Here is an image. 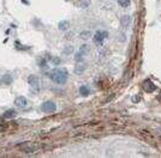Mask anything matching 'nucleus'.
<instances>
[{
	"label": "nucleus",
	"instance_id": "1",
	"mask_svg": "<svg viewBox=\"0 0 161 158\" xmlns=\"http://www.w3.org/2000/svg\"><path fill=\"white\" fill-rule=\"evenodd\" d=\"M49 78L53 80L54 83L59 84V85H63L65 84L69 79V73L65 68H55L52 72L49 73Z\"/></svg>",
	"mask_w": 161,
	"mask_h": 158
},
{
	"label": "nucleus",
	"instance_id": "2",
	"mask_svg": "<svg viewBox=\"0 0 161 158\" xmlns=\"http://www.w3.org/2000/svg\"><path fill=\"white\" fill-rule=\"evenodd\" d=\"M108 34L107 31H105V30H99V31H96L94 35V37H93V41H94V43L96 46H101L103 42H105V40L107 39Z\"/></svg>",
	"mask_w": 161,
	"mask_h": 158
},
{
	"label": "nucleus",
	"instance_id": "3",
	"mask_svg": "<svg viewBox=\"0 0 161 158\" xmlns=\"http://www.w3.org/2000/svg\"><path fill=\"white\" fill-rule=\"evenodd\" d=\"M41 110L43 113H47V114H52L57 110V104L53 101H46L41 104Z\"/></svg>",
	"mask_w": 161,
	"mask_h": 158
},
{
	"label": "nucleus",
	"instance_id": "4",
	"mask_svg": "<svg viewBox=\"0 0 161 158\" xmlns=\"http://www.w3.org/2000/svg\"><path fill=\"white\" fill-rule=\"evenodd\" d=\"M142 86H143V89H144V91L146 92H154L155 90H156V85H155L154 83L150 80V79H146L144 82H143V84H142Z\"/></svg>",
	"mask_w": 161,
	"mask_h": 158
},
{
	"label": "nucleus",
	"instance_id": "5",
	"mask_svg": "<svg viewBox=\"0 0 161 158\" xmlns=\"http://www.w3.org/2000/svg\"><path fill=\"white\" fill-rule=\"evenodd\" d=\"M14 104H16V107H18V108L24 109V108L28 107V99L24 96H19V97H17V98L14 99Z\"/></svg>",
	"mask_w": 161,
	"mask_h": 158
},
{
	"label": "nucleus",
	"instance_id": "6",
	"mask_svg": "<svg viewBox=\"0 0 161 158\" xmlns=\"http://www.w3.org/2000/svg\"><path fill=\"white\" fill-rule=\"evenodd\" d=\"M28 82H29V84L34 87H37V86L40 85V79L37 78L36 76H30L29 78H28Z\"/></svg>",
	"mask_w": 161,
	"mask_h": 158
},
{
	"label": "nucleus",
	"instance_id": "7",
	"mask_svg": "<svg viewBox=\"0 0 161 158\" xmlns=\"http://www.w3.org/2000/svg\"><path fill=\"white\" fill-rule=\"evenodd\" d=\"M16 115H17V112H16L14 109H7L6 112L4 113L3 118H14Z\"/></svg>",
	"mask_w": 161,
	"mask_h": 158
},
{
	"label": "nucleus",
	"instance_id": "8",
	"mask_svg": "<svg viewBox=\"0 0 161 158\" xmlns=\"http://www.w3.org/2000/svg\"><path fill=\"white\" fill-rule=\"evenodd\" d=\"M80 93L82 96H84V97H87L88 95H90V90H89V87L87 85H82L80 87Z\"/></svg>",
	"mask_w": 161,
	"mask_h": 158
},
{
	"label": "nucleus",
	"instance_id": "9",
	"mask_svg": "<svg viewBox=\"0 0 161 158\" xmlns=\"http://www.w3.org/2000/svg\"><path fill=\"white\" fill-rule=\"evenodd\" d=\"M69 28H70V23H69L67 20H63V22H60V23H59V29H60V30H63V31L67 30Z\"/></svg>",
	"mask_w": 161,
	"mask_h": 158
},
{
	"label": "nucleus",
	"instance_id": "10",
	"mask_svg": "<svg viewBox=\"0 0 161 158\" xmlns=\"http://www.w3.org/2000/svg\"><path fill=\"white\" fill-rule=\"evenodd\" d=\"M118 1V4L120 5L121 7H124V8H126L131 5V0H117Z\"/></svg>",
	"mask_w": 161,
	"mask_h": 158
},
{
	"label": "nucleus",
	"instance_id": "11",
	"mask_svg": "<svg viewBox=\"0 0 161 158\" xmlns=\"http://www.w3.org/2000/svg\"><path fill=\"white\" fill-rule=\"evenodd\" d=\"M84 70H86V65L84 64H80V65H77L75 67V72L76 73H82Z\"/></svg>",
	"mask_w": 161,
	"mask_h": 158
},
{
	"label": "nucleus",
	"instance_id": "12",
	"mask_svg": "<svg viewBox=\"0 0 161 158\" xmlns=\"http://www.w3.org/2000/svg\"><path fill=\"white\" fill-rule=\"evenodd\" d=\"M121 25L123 26H126L130 23V16H123L121 17Z\"/></svg>",
	"mask_w": 161,
	"mask_h": 158
},
{
	"label": "nucleus",
	"instance_id": "13",
	"mask_svg": "<svg viewBox=\"0 0 161 158\" xmlns=\"http://www.w3.org/2000/svg\"><path fill=\"white\" fill-rule=\"evenodd\" d=\"M83 59H84V54L82 52H78L76 53V56H75V60L77 61V62H82L83 61Z\"/></svg>",
	"mask_w": 161,
	"mask_h": 158
},
{
	"label": "nucleus",
	"instance_id": "14",
	"mask_svg": "<svg viewBox=\"0 0 161 158\" xmlns=\"http://www.w3.org/2000/svg\"><path fill=\"white\" fill-rule=\"evenodd\" d=\"M89 50H90V48H89V46L88 45H83V46L80 47V52H82L83 54H87V53H89Z\"/></svg>",
	"mask_w": 161,
	"mask_h": 158
},
{
	"label": "nucleus",
	"instance_id": "15",
	"mask_svg": "<svg viewBox=\"0 0 161 158\" xmlns=\"http://www.w3.org/2000/svg\"><path fill=\"white\" fill-rule=\"evenodd\" d=\"M90 36H92V35H90L89 31H82V33H80V39H83V40H88Z\"/></svg>",
	"mask_w": 161,
	"mask_h": 158
},
{
	"label": "nucleus",
	"instance_id": "16",
	"mask_svg": "<svg viewBox=\"0 0 161 158\" xmlns=\"http://www.w3.org/2000/svg\"><path fill=\"white\" fill-rule=\"evenodd\" d=\"M65 52V54H70V53H72L74 52V47L72 46H67V48L64 50Z\"/></svg>",
	"mask_w": 161,
	"mask_h": 158
},
{
	"label": "nucleus",
	"instance_id": "17",
	"mask_svg": "<svg viewBox=\"0 0 161 158\" xmlns=\"http://www.w3.org/2000/svg\"><path fill=\"white\" fill-rule=\"evenodd\" d=\"M52 62H53L54 65H58V64H59V62H60V60L59 59H57V58H54V56H52Z\"/></svg>",
	"mask_w": 161,
	"mask_h": 158
},
{
	"label": "nucleus",
	"instance_id": "18",
	"mask_svg": "<svg viewBox=\"0 0 161 158\" xmlns=\"http://www.w3.org/2000/svg\"><path fill=\"white\" fill-rule=\"evenodd\" d=\"M140 97H137V96H136V97H134V98H132V101H134V102H137V101H140Z\"/></svg>",
	"mask_w": 161,
	"mask_h": 158
},
{
	"label": "nucleus",
	"instance_id": "19",
	"mask_svg": "<svg viewBox=\"0 0 161 158\" xmlns=\"http://www.w3.org/2000/svg\"><path fill=\"white\" fill-rule=\"evenodd\" d=\"M159 99L161 101V91H160V93H159Z\"/></svg>",
	"mask_w": 161,
	"mask_h": 158
}]
</instances>
